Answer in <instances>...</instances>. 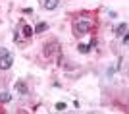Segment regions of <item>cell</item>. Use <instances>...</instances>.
Masks as SVG:
<instances>
[{"instance_id":"9","label":"cell","mask_w":129,"mask_h":114,"mask_svg":"<svg viewBox=\"0 0 129 114\" xmlns=\"http://www.w3.org/2000/svg\"><path fill=\"white\" fill-rule=\"evenodd\" d=\"M79 52L81 54H87V52H91V47L89 44H79Z\"/></svg>"},{"instance_id":"7","label":"cell","mask_w":129,"mask_h":114,"mask_svg":"<svg viewBox=\"0 0 129 114\" xmlns=\"http://www.w3.org/2000/svg\"><path fill=\"white\" fill-rule=\"evenodd\" d=\"M10 101H12L10 91H2L0 93V103H10Z\"/></svg>"},{"instance_id":"1","label":"cell","mask_w":129,"mask_h":114,"mask_svg":"<svg viewBox=\"0 0 129 114\" xmlns=\"http://www.w3.org/2000/svg\"><path fill=\"white\" fill-rule=\"evenodd\" d=\"M14 64V54L6 49H0V70H10Z\"/></svg>"},{"instance_id":"2","label":"cell","mask_w":129,"mask_h":114,"mask_svg":"<svg viewBox=\"0 0 129 114\" xmlns=\"http://www.w3.org/2000/svg\"><path fill=\"white\" fill-rule=\"evenodd\" d=\"M92 29V23L89 21V19H79V21H75V25H73V31L77 33V35H85V33H89Z\"/></svg>"},{"instance_id":"4","label":"cell","mask_w":129,"mask_h":114,"mask_svg":"<svg viewBox=\"0 0 129 114\" xmlns=\"http://www.w3.org/2000/svg\"><path fill=\"white\" fill-rule=\"evenodd\" d=\"M14 89H16V91L19 93V95H27V93H29V89H27V85H25V83L21 81V79H19V81H16V85H14Z\"/></svg>"},{"instance_id":"3","label":"cell","mask_w":129,"mask_h":114,"mask_svg":"<svg viewBox=\"0 0 129 114\" xmlns=\"http://www.w3.org/2000/svg\"><path fill=\"white\" fill-rule=\"evenodd\" d=\"M60 4V0H43V8L44 10H56Z\"/></svg>"},{"instance_id":"6","label":"cell","mask_w":129,"mask_h":114,"mask_svg":"<svg viewBox=\"0 0 129 114\" xmlns=\"http://www.w3.org/2000/svg\"><path fill=\"white\" fill-rule=\"evenodd\" d=\"M48 29V23H44V21H41V23H37V27L33 29V33H44Z\"/></svg>"},{"instance_id":"10","label":"cell","mask_w":129,"mask_h":114,"mask_svg":"<svg viewBox=\"0 0 129 114\" xmlns=\"http://www.w3.org/2000/svg\"><path fill=\"white\" fill-rule=\"evenodd\" d=\"M54 108L58 110V112H64V110L68 108V104H66V103H56V106H54Z\"/></svg>"},{"instance_id":"5","label":"cell","mask_w":129,"mask_h":114,"mask_svg":"<svg viewBox=\"0 0 129 114\" xmlns=\"http://www.w3.org/2000/svg\"><path fill=\"white\" fill-rule=\"evenodd\" d=\"M125 33H127V23H119L118 27H116V35H118V37H121V35H125Z\"/></svg>"},{"instance_id":"8","label":"cell","mask_w":129,"mask_h":114,"mask_svg":"<svg viewBox=\"0 0 129 114\" xmlns=\"http://www.w3.org/2000/svg\"><path fill=\"white\" fill-rule=\"evenodd\" d=\"M23 27V35H25V37H31L33 35V27H29V25H21Z\"/></svg>"}]
</instances>
